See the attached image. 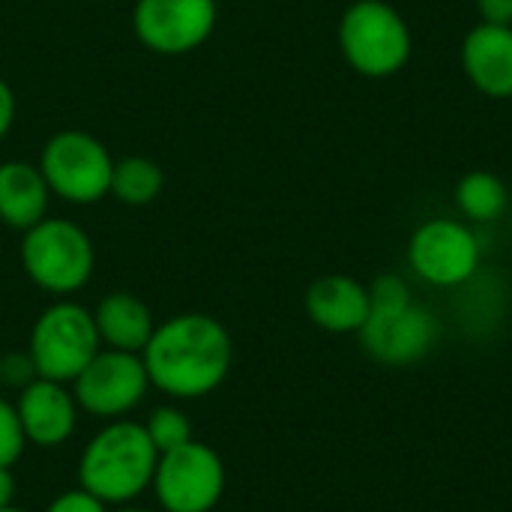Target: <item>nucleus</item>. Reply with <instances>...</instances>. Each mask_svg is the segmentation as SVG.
Wrapping results in <instances>:
<instances>
[{"instance_id": "obj_1", "label": "nucleus", "mask_w": 512, "mask_h": 512, "mask_svg": "<svg viewBox=\"0 0 512 512\" xmlns=\"http://www.w3.org/2000/svg\"><path fill=\"white\" fill-rule=\"evenodd\" d=\"M141 360L153 390L174 402H195L225 384L234 363V342L213 315L180 312L156 324Z\"/></svg>"}, {"instance_id": "obj_2", "label": "nucleus", "mask_w": 512, "mask_h": 512, "mask_svg": "<svg viewBox=\"0 0 512 512\" xmlns=\"http://www.w3.org/2000/svg\"><path fill=\"white\" fill-rule=\"evenodd\" d=\"M159 450L153 447L144 423L111 420L105 423L78 456V486L108 507L135 504L153 483Z\"/></svg>"}, {"instance_id": "obj_3", "label": "nucleus", "mask_w": 512, "mask_h": 512, "mask_svg": "<svg viewBox=\"0 0 512 512\" xmlns=\"http://www.w3.org/2000/svg\"><path fill=\"white\" fill-rule=\"evenodd\" d=\"M339 48L363 78H393L408 66L414 36L387 0H354L339 21Z\"/></svg>"}, {"instance_id": "obj_4", "label": "nucleus", "mask_w": 512, "mask_h": 512, "mask_svg": "<svg viewBox=\"0 0 512 512\" xmlns=\"http://www.w3.org/2000/svg\"><path fill=\"white\" fill-rule=\"evenodd\" d=\"M21 264L39 291L51 297H72L90 282L96 249L87 231L72 219L45 216L39 225L24 231Z\"/></svg>"}, {"instance_id": "obj_5", "label": "nucleus", "mask_w": 512, "mask_h": 512, "mask_svg": "<svg viewBox=\"0 0 512 512\" xmlns=\"http://www.w3.org/2000/svg\"><path fill=\"white\" fill-rule=\"evenodd\" d=\"M102 351L93 312L72 300H57L39 312L30 330L27 354L39 378L72 384Z\"/></svg>"}, {"instance_id": "obj_6", "label": "nucleus", "mask_w": 512, "mask_h": 512, "mask_svg": "<svg viewBox=\"0 0 512 512\" xmlns=\"http://www.w3.org/2000/svg\"><path fill=\"white\" fill-rule=\"evenodd\" d=\"M36 165L51 195L69 204H96L111 195L114 159L108 147L90 132L63 129L51 135Z\"/></svg>"}, {"instance_id": "obj_7", "label": "nucleus", "mask_w": 512, "mask_h": 512, "mask_svg": "<svg viewBox=\"0 0 512 512\" xmlns=\"http://www.w3.org/2000/svg\"><path fill=\"white\" fill-rule=\"evenodd\" d=\"M225 462L204 444L189 441L171 453H162L150 492L162 512H213L225 495Z\"/></svg>"}, {"instance_id": "obj_8", "label": "nucleus", "mask_w": 512, "mask_h": 512, "mask_svg": "<svg viewBox=\"0 0 512 512\" xmlns=\"http://www.w3.org/2000/svg\"><path fill=\"white\" fill-rule=\"evenodd\" d=\"M69 387L84 414L111 423L129 417L144 402L150 378L141 354L102 348Z\"/></svg>"}, {"instance_id": "obj_9", "label": "nucleus", "mask_w": 512, "mask_h": 512, "mask_svg": "<svg viewBox=\"0 0 512 512\" xmlns=\"http://www.w3.org/2000/svg\"><path fill=\"white\" fill-rule=\"evenodd\" d=\"M219 21L216 0H138L132 30L144 48L162 57H183L201 48Z\"/></svg>"}, {"instance_id": "obj_10", "label": "nucleus", "mask_w": 512, "mask_h": 512, "mask_svg": "<svg viewBox=\"0 0 512 512\" xmlns=\"http://www.w3.org/2000/svg\"><path fill=\"white\" fill-rule=\"evenodd\" d=\"M408 264L435 288H459L480 267L477 234L459 219H429L411 234Z\"/></svg>"}, {"instance_id": "obj_11", "label": "nucleus", "mask_w": 512, "mask_h": 512, "mask_svg": "<svg viewBox=\"0 0 512 512\" xmlns=\"http://www.w3.org/2000/svg\"><path fill=\"white\" fill-rule=\"evenodd\" d=\"M357 336L372 360L384 366H414L426 360L438 345L441 324L426 306L408 303L402 309L387 312L372 309Z\"/></svg>"}, {"instance_id": "obj_12", "label": "nucleus", "mask_w": 512, "mask_h": 512, "mask_svg": "<svg viewBox=\"0 0 512 512\" xmlns=\"http://www.w3.org/2000/svg\"><path fill=\"white\" fill-rule=\"evenodd\" d=\"M15 411L27 447H39V450H57L69 444L81 417L72 387L48 378H36L21 393H15Z\"/></svg>"}, {"instance_id": "obj_13", "label": "nucleus", "mask_w": 512, "mask_h": 512, "mask_svg": "<svg viewBox=\"0 0 512 512\" xmlns=\"http://www.w3.org/2000/svg\"><path fill=\"white\" fill-rule=\"evenodd\" d=\"M468 81L492 99H512V24L480 21L462 42Z\"/></svg>"}, {"instance_id": "obj_14", "label": "nucleus", "mask_w": 512, "mask_h": 512, "mask_svg": "<svg viewBox=\"0 0 512 512\" xmlns=\"http://www.w3.org/2000/svg\"><path fill=\"white\" fill-rule=\"evenodd\" d=\"M303 306L315 327H321L324 333H336V336L360 333L372 312L369 285L357 282L354 276H342V273L315 279L306 288Z\"/></svg>"}, {"instance_id": "obj_15", "label": "nucleus", "mask_w": 512, "mask_h": 512, "mask_svg": "<svg viewBox=\"0 0 512 512\" xmlns=\"http://www.w3.org/2000/svg\"><path fill=\"white\" fill-rule=\"evenodd\" d=\"M51 189L39 165L24 159L0 162V222L15 231H30L48 216Z\"/></svg>"}, {"instance_id": "obj_16", "label": "nucleus", "mask_w": 512, "mask_h": 512, "mask_svg": "<svg viewBox=\"0 0 512 512\" xmlns=\"http://www.w3.org/2000/svg\"><path fill=\"white\" fill-rule=\"evenodd\" d=\"M93 321H96L102 348L129 351V354H141L156 330L150 306L132 291L105 294L93 309Z\"/></svg>"}, {"instance_id": "obj_17", "label": "nucleus", "mask_w": 512, "mask_h": 512, "mask_svg": "<svg viewBox=\"0 0 512 512\" xmlns=\"http://www.w3.org/2000/svg\"><path fill=\"white\" fill-rule=\"evenodd\" d=\"M456 204L462 216L471 222H495L510 207V189L507 183L492 171H471L456 186Z\"/></svg>"}, {"instance_id": "obj_18", "label": "nucleus", "mask_w": 512, "mask_h": 512, "mask_svg": "<svg viewBox=\"0 0 512 512\" xmlns=\"http://www.w3.org/2000/svg\"><path fill=\"white\" fill-rule=\"evenodd\" d=\"M165 189V171L159 162L147 156H126L114 162L111 174V195L129 207H144L156 201Z\"/></svg>"}, {"instance_id": "obj_19", "label": "nucleus", "mask_w": 512, "mask_h": 512, "mask_svg": "<svg viewBox=\"0 0 512 512\" xmlns=\"http://www.w3.org/2000/svg\"><path fill=\"white\" fill-rule=\"evenodd\" d=\"M144 432L150 435V441L159 450V456L171 453V450H177V447H183V444H189L195 438L189 414L180 405H171V402H165V405H159V408H153L147 414Z\"/></svg>"}, {"instance_id": "obj_20", "label": "nucleus", "mask_w": 512, "mask_h": 512, "mask_svg": "<svg viewBox=\"0 0 512 512\" xmlns=\"http://www.w3.org/2000/svg\"><path fill=\"white\" fill-rule=\"evenodd\" d=\"M24 447H27V438H24L15 402L0 396V465L12 468L24 456Z\"/></svg>"}, {"instance_id": "obj_21", "label": "nucleus", "mask_w": 512, "mask_h": 512, "mask_svg": "<svg viewBox=\"0 0 512 512\" xmlns=\"http://www.w3.org/2000/svg\"><path fill=\"white\" fill-rule=\"evenodd\" d=\"M369 300H372V309L387 312V309H402V306L414 303V294H411V288H408V282L402 276L384 273L369 285Z\"/></svg>"}, {"instance_id": "obj_22", "label": "nucleus", "mask_w": 512, "mask_h": 512, "mask_svg": "<svg viewBox=\"0 0 512 512\" xmlns=\"http://www.w3.org/2000/svg\"><path fill=\"white\" fill-rule=\"evenodd\" d=\"M36 378H39V375H36V366H33L27 348H24V351H9V354L0 357V387H3V390L21 393V390H24L27 384H33Z\"/></svg>"}, {"instance_id": "obj_23", "label": "nucleus", "mask_w": 512, "mask_h": 512, "mask_svg": "<svg viewBox=\"0 0 512 512\" xmlns=\"http://www.w3.org/2000/svg\"><path fill=\"white\" fill-rule=\"evenodd\" d=\"M42 512H111L108 504H102L99 498H93L90 492H84L81 486L75 489H63L60 495H54L48 501V507Z\"/></svg>"}, {"instance_id": "obj_24", "label": "nucleus", "mask_w": 512, "mask_h": 512, "mask_svg": "<svg viewBox=\"0 0 512 512\" xmlns=\"http://www.w3.org/2000/svg\"><path fill=\"white\" fill-rule=\"evenodd\" d=\"M477 9L489 24H512V0H477Z\"/></svg>"}, {"instance_id": "obj_25", "label": "nucleus", "mask_w": 512, "mask_h": 512, "mask_svg": "<svg viewBox=\"0 0 512 512\" xmlns=\"http://www.w3.org/2000/svg\"><path fill=\"white\" fill-rule=\"evenodd\" d=\"M12 123H15V93H12V87L0 78V141L9 135Z\"/></svg>"}, {"instance_id": "obj_26", "label": "nucleus", "mask_w": 512, "mask_h": 512, "mask_svg": "<svg viewBox=\"0 0 512 512\" xmlns=\"http://www.w3.org/2000/svg\"><path fill=\"white\" fill-rule=\"evenodd\" d=\"M15 507V474L12 468L0 465V510Z\"/></svg>"}, {"instance_id": "obj_27", "label": "nucleus", "mask_w": 512, "mask_h": 512, "mask_svg": "<svg viewBox=\"0 0 512 512\" xmlns=\"http://www.w3.org/2000/svg\"><path fill=\"white\" fill-rule=\"evenodd\" d=\"M111 512H156V510H144V507H132V504H126V507H117V510Z\"/></svg>"}, {"instance_id": "obj_28", "label": "nucleus", "mask_w": 512, "mask_h": 512, "mask_svg": "<svg viewBox=\"0 0 512 512\" xmlns=\"http://www.w3.org/2000/svg\"><path fill=\"white\" fill-rule=\"evenodd\" d=\"M0 512H27V510H18V507H6V510H0Z\"/></svg>"}]
</instances>
